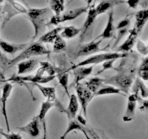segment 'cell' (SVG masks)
Returning <instances> with one entry per match:
<instances>
[{"label":"cell","mask_w":148,"mask_h":139,"mask_svg":"<svg viewBox=\"0 0 148 139\" xmlns=\"http://www.w3.org/2000/svg\"><path fill=\"white\" fill-rule=\"evenodd\" d=\"M35 29L33 40L46 28V26L51 18V10L49 8H30L25 13Z\"/></svg>","instance_id":"cell-1"},{"label":"cell","mask_w":148,"mask_h":139,"mask_svg":"<svg viewBox=\"0 0 148 139\" xmlns=\"http://www.w3.org/2000/svg\"><path fill=\"white\" fill-rule=\"evenodd\" d=\"M49 52H50L42 43L38 41L35 42V43H32L31 45L26 47L18 56H17L14 59L10 61L9 65H10V66L15 65L22 61L31 59V57H33V56L49 54Z\"/></svg>","instance_id":"cell-2"},{"label":"cell","mask_w":148,"mask_h":139,"mask_svg":"<svg viewBox=\"0 0 148 139\" xmlns=\"http://www.w3.org/2000/svg\"><path fill=\"white\" fill-rule=\"evenodd\" d=\"M101 41L102 40H100L98 41H92L90 43H85V44L78 45V46L71 49L68 52V54H69V57L72 59H76L81 56L92 55L93 54L102 51L100 48V44H101Z\"/></svg>","instance_id":"cell-3"},{"label":"cell","mask_w":148,"mask_h":139,"mask_svg":"<svg viewBox=\"0 0 148 139\" xmlns=\"http://www.w3.org/2000/svg\"><path fill=\"white\" fill-rule=\"evenodd\" d=\"M127 56V53H120V52H113V53H101L98 54L92 55L89 56L86 59L74 65L72 69L77 67L88 66V65H95L104 62L105 61L110 60V59H117L119 58H123Z\"/></svg>","instance_id":"cell-4"},{"label":"cell","mask_w":148,"mask_h":139,"mask_svg":"<svg viewBox=\"0 0 148 139\" xmlns=\"http://www.w3.org/2000/svg\"><path fill=\"white\" fill-rule=\"evenodd\" d=\"M88 9V7H79V8H75L74 10H69V11L63 13V14H61L60 15H53L49 20V23L51 25H58L61 23L71 21V20L77 18L78 17L82 15L84 13L87 12Z\"/></svg>","instance_id":"cell-5"},{"label":"cell","mask_w":148,"mask_h":139,"mask_svg":"<svg viewBox=\"0 0 148 139\" xmlns=\"http://www.w3.org/2000/svg\"><path fill=\"white\" fill-rule=\"evenodd\" d=\"M132 76L125 73H119L113 77L104 79V83L111 84L119 87L121 91L128 93L130 86L132 83Z\"/></svg>","instance_id":"cell-6"},{"label":"cell","mask_w":148,"mask_h":139,"mask_svg":"<svg viewBox=\"0 0 148 139\" xmlns=\"http://www.w3.org/2000/svg\"><path fill=\"white\" fill-rule=\"evenodd\" d=\"M75 86L78 102H79V104H80L84 115H85V117H86L87 109H88V104L93 97V94L88 88H87L84 84L80 83L76 84Z\"/></svg>","instance_id":"cell-7"},{"label":"cell","mask_w":148,"mask_h":139,"mask_svg":"<svg viewBox=\"0 0 148 139\" xmlns=\"http://www.w3.org/2000/svg\"><path fill=\"white\" fill-rule=\"evenodd\" d=\"M12 91V85L9 83H7L4 85L2 89V92H1V98L0 101L1 102V110H2V114L5 120L6 125H7V133H10V125H9L8 121V117H7V102L8 101V98L10 97V94H11Z\"/></svg>","instance_id":"cell-8"},{"label":"cell","mask_w":148,"mask_h":139,"mask_svg":"<svg viewBox=\"0 0 148 139\" xmlns=\"http://www.w3.org/2000/svg\"><path fill=\"white\" fill-rule=\"evenodd\" d=\"M56 78V76H49V77H42L39 76L38 75H28V76H16L13 77L11 79L12 81H13L14 82H31L33 83H38V84H45L47 83L50 82V81H53L54 78Z\"/></svg>","instance_id":"cell-9"},{"label":"cell","mask_w":148,"mask_h":139,"mask_svg":"<svg viewBox=\"0 0 148 139\" xmlns=\"http://www.w3.org/2000/svg\"><path fill=\"white\" fill-rule=\"evenodd\" d=\"M40 124L38 117V116H36L35 117H33V120L30 122L23 127H18V129L21 132L27 133L31 137L36 138L40 135Z\"/></svg>","instance_id":"cell-10"},{"label":"cell","mask_w":148,"mask_h":139,"mask_svg":"<svg viewBox=\"0 0 148 139\" xmlns=\"http://www.w3.org/2000/svg\"><path fill=\"white\" fill-rule=\"evenodd\" d=\"M38 65V60L36 59H29L22 61L17 64V74L23 75L30 73L37 69Z\"/></svg>","instance_id":"cell-11"},{"label":"cell","mask_w":148,"mask_h":139,"mask_svg":"<svg viewBox=\"0 0 148 139\" xmlns=\"http://www.w3.org/2000/svg\"><path fill=\"white\" fill-rule=\"evenodd\" d=\"M137 101H138V96L136 94H131L128 97L127 109H126L125 114L123 117V120L124 122H130L134 119Z\"/></svg>","instance_id":"cell-12"},{"label":"cell","mask_w":148,"mask_h":139,"mask_svg":"<svg viewBox=\"0 0 148 139\" xmlns=\"http://www.w3.org/2000/svg\"><path fill=\"white\" fill-rule=\"evenodd\" d=\"M138 34L139 33H137V30L134 28L132 29L125 41L117 49V52H119L120 53L127 54V52H130L132 49L133 46H134V44H135Z\"/></svg>","instance_id":"cell-13"},{"label":"cell","mask_w":148,"mask_h":139,"mask_svg":"<svg viewBox=\"0 0 148 139\" xmlns=\"http://www.w3.org/2000/svg\"><path fill=\"white\" fill-rule=\"evenodd\" d=\"M94 65H90V66H82L77 67L73 68V72L75 78H74V82L72 83V85H75L76 84L79 83L82 80L90 75L93 70Z\"/></svg>","instance_id":"cell-14"},{"label":"cell","mask_w":148,"mask_h":139,"mask_svg":"<svg viewBox=\"0 0 148 139\" xmlns=\"http://www.w3.org/2000/svg\"><path fill=\"white\" fill-rule=\"evenodd\" d=\"M88 15H87L86 20H85V23H84L83 25L81 28V32H80V41H82L83 39L85 38V34L88 31L90 28L91 27L93 23L95 22V19H96L97 14L96 11H95V7H91L89 10H88Z\"/></svg>","instance_id":"cell-15"},{"label":"cell","mask_w":148,"mask_h":139,"mask_svg":"<svg viewBox=\"0 0 148 139\" xmlns=\"http://www.w3.org/2000/svg\"><path fill=\"white\" fill-rule=\"evenodd\" d=\"M40 67L38 69L36 75L42 77L49 76H56V74L61 72V70L51 64L48 62H39Z\"/></svg>","instance_id":"cell-16"},{"label":"cell","mask_w":148,"mask_h":139,"mask_svg":"<svg viewBox=\"0 0 148 139\" xmlns=\"http://www.w3.org/2000/svg\"><path fill=\"white\" fill-rule=\"evenodd\" d=\"M53 107V104L52 102H49L48 101H43L40 107V111L38 114L39 122H40V125L43 127V130H44V139H46V117L47 113L49 112V110Z\"/></svg>","instance_id":"cell-17"},{"label":"cell","mask_w":148,"mask_h":139,"mask_svg":"<svg viewBox=\"0 0 148 139\" xmlns=\"http://www.w3.org/2000/svg\"><path fill=\"white\" fill-rule=\"evenodd\" d=\"M27 43H22V44H15L11 43L5 41H0V48L4 52L10 54H14L16 52L23 51L27 47Z\"/></svg>","instance_id":"cell-18"},{"label":"cell","mask_w":148,"mask_h":139,"mask_svg":"<svg viewBox=\"0 0 148 139\" xmlns=\"http://www.w3.org/2000/svg\"><path fill=\"white\" fill-rule=\"evenodd\" d=\"M114 11L111 10L108 14V21L107 24L104 28L103 33L101 34V37L103 39H111L115 36L116 28L114 27Z\"/></svg>","instance_id":"cell-19"},{"label":"cell","mask_w":148,"mask_h":139,"mask_svg":"<svg viewBox=\"0 0 148 139\" xmlns=\"http://www.w3.org/2000/svg\"><path fill=\"white\" fill-rule=\"evenodd\" d=\"M69 98V105L65 111H66L67 117L69 120L72 119H75L76 117L77 113L78 111V108H79V102H78L77 98L75 94H71Z\"/></svg>","instance_id":"cell-20"},{"label":"cell","mask_w":148,"mask_h":139,"mask_svg":"<svg viewBox=\"0 0 148 139\" xmlns=\"http://www.w3.org/2000/svg\"><path fill=\"white\" fill-rule=\"evenodd\" d=\"M62 28L60 27V26L55 28L53 30H50L48 33L42 35L39 38V40L38 41V42L42 43V44L43 43H53L55 39H56V37L59 35V33L62 31Z\"/></svg>","instance_id":"cell-21"},{"label":"cell","mask_w":148,"mask_h":139,"mask_svg":"<svg viewBox=\"0 0 148 139\" xmlns=\"http://www.w3.org/2000/svg\"><path fill=\"white\" fill-rule=\"evenodd\" d=\"M136 23L134 28L137 30V33H140L143 30V28L145 25L148 19L147 10H140L135 15Z\"/></svg>","instance_id":"cell-22"},{"label":"cell","mask_w":148,"mask_h":139,"mask_svg":"<svg viewBox=\"0 0 148 139\" xmlns=\"http://www.w3.org/2000/svg\"><path fill=\"white\" fill-rule=\"evenodd\" d=\"M35 85L37 86V88L40 90L41 94L43 96L46 98V101L49 102H52L56 98V89L53 87L43 86L41 84L35 83Z\"/></svg>","instance_id":"cell-23"},{"label":"cell","mask_w":148,"mask_h":139,"mask_svg":"<svg viewBox=\"0 0 148 139\" xmlns=\"http://www.w3.org/2000/svg\"><path fill=\"white\" fill-rule=\"evenodd\" d=\"M104 84V79L98 77H95L85 83V86L90 90L92 94H95L98 90H99Z\"/></svg>","instance_id":"cell-24"},{"label":"cell","mask_w":148,"mask_h":139,"mask_svg":"<svg viewBox=\"0 0 148 139\" xmlns=\"http://www.w3.org/2000/svg\"><path fill=\"white\" fill-rule=\"evenodd\" d=\"M80 130V131H84V130H86V128L85 127V126L82 125L76 119H72V120H69V124H68L67 128L65 130L64 133L61 136V139H64L66 138V136L69 134V133H71L72 131L74 130Z\"/></svg>","instance_id":"cell-25"},{"label":"cell","mask_w":148,"mask_h":139,"mask_svg":"<svg viewBox=\"0 0 148 139\" xmlns=\"http://www.w3.org/2000/svg\"><path fill=\"white\" fill-rule=\"evenodd\" d=\"M81 28H77L75 26H67V27L62 28L61 34L59 36L62 38L70 39L76 37L79 33H80Z\"/></svg>","instance_id":"cell-26"},{"label":"cell","mask_w":148,"mask_h":139,"mask_svg":"<svg viewBox=\"0 0 148 139\" xmlns=\"http://www.w3.org/2000/svg\"><path fill=\"white\" fill-rule=\"evenodd\" d=\"M121 91L119 88H116L113 85H103L93 94V97L98 96L110 95V94H121Z\"/></svg>","instance_id":"cell-27"},{"label":"cell","mask_w":148,"mask_h":139,"mask_svg":"<svg viewBox=\"0 0 148 139\" xmlns=\"http://www.w3.org/2000/svg\"><path fill=\"white\" fill-rule=\"evenodd\" d=\"M115 2L116 0H103L101 2H100L98 4V6L95 7L97 14L99 15V14L106 12L114 5Z\"/></svg>","instance_id":"cell-28"},{"label":"cell","mask_w":148,"mask_h":139,"mask_svg":"<svg viewBox=\"0 0 148 139\" xmlns=\"http://www.w3.org/2000/svg\"><path fill=\"white\" fill-rule=\"evenodd\" d=\"M49 6L55 15H60L64 10V0H49Z\"/></svg>","instance_id":"cell-29"},{"label":"cell","mask_w":148,"mask_h":139,"mask_svg":"<svg viewBox=\"0 0 148 139\" xmlns=\"http://www.w3.org/2000/svg\"><path fill=\"white\" fill-rule=\"evenodd\" d=\"M56 77L58 79V81H59V84L63 87L65 92L66 93L68 96L69 97L70 95H69V90H68V82H69V74H68V72H60L56 74Z\"/></svg>","instance_id":"cell-30"},{"label":"cell","mask_w":148,"mask_h":139,"mask_svg":"<svg viewBox=\"0 0 148 139\" xmlns=\"http://www.w3.org/2000/svg\"><path fill=\"white\" fill-rule=\"evenodd\" d=\"M138 75L143 81L148 80V57L144 58L138 70Z\"/></svg>","instance_id":"cell-31"},{"label":"cell","mask_w":148,"mask_h":139,"mask_svg":"<svg viewBox=\"0 0 148 139\" xmlns=\"http://www.w3.org/2000/svg\"><path fill=\"white\" fill-rule=\"evenodd\" d=\"M66 41L64 40L63 38H62L59 35L53 43V52L59 53V52H62V51H64L65 49H66Z\"/></svg>","instance_id":"cell-32"},{"label":"cell","mask_w":148,"mask_h":139,"mask_svg":"<svg viewBox=\"0 0 148 139\" xmlns=\"http://www.w3.org/2000/svg\"><path fill=\"white\" fill-rule=\"evenodd\" d=\"M135 87H137V91L140 90V92H141L142 96H143L144 98H147V88L145 87V85L143 84V83L140 81L139 78L137 79V82H136V85Z\"/></svg>","instance_id":"cell-33"},{"label":"cell","mask_w":148,"mask_h":139,"mask_svg":"<svg viewBox=\"0 0 148 139\" xmlns=\"http://www.w3.org/2000/svg\"><path fill=\"white\" fill-rule=\"evenodd\" d=\"M116 60V59H110V60L105 61V62H103V65H102V68H103L102 70H101L100 72H103V71L106 70L114 69V66H113V64H114V62H115Z\"/></svg>","instance_id":"cell-34"},{"label":"cell","mask_w":148,"mask_h":139,"mask_svg":"<svg viewBox=\"0 0 148 139\" xmlns=\"http://www.w3.org/2000/svg\"><path fill=\"white\" fill-rule=\"evenodd\" d=\"M137 49H138V51L140 52V53L143 54L147 55V46H146L145 45V43H143V42H142L140 40H139L138 41H137Z\"/></svg>","instance_id":"cell-35"},{"label":"cell","mask_w":148,"mask_h":139,"mask_svg":"<svg viewBox=\"0 0 148 139\" xmlns=\"http://www.w3.org/2000/svg\"><path fill=\"white\" fill-rule=\"evenodd\" d=\"M130 24V18H125L124 20H121V21L119 23L118 25H117L116 29L118 30H121V29H124L127 28L129 25Z\"/></svg>","instance_id":"cell-36"},{"label":"cell","mask_w":148,"mask_h":139,"mask_svg":"<svg viewBox=\"0 0 148 139\" xmlns=\"http://www.w3.org/2000/svg\"><path fill=\"white\" fill-rule=\"evenodd\" d=\"M2 136H4L5 139H23L22 136L20 134H18V133H5L3 132Z\"/></svg>","instance_id":"cell-37"},{"label":"cell","mask_w":148,"mask_h":139,"mask_svg":"<svg viewBox=\"0 0 148 139\" xmlns=\"http://www.w3.org/2000/svg\"><path fill=\"white\" fill-rule=\"evenodd\" d=\"M119 30V33H118V36H117L116 41L115 45H116L117 43L120 41V40H121V39L124 37V35H125L126 33H127V31H128V29L124 28V29H121V30Z\"/></svg>","instance_id":"cell-38"},{"label":"cell","mask_w":148,"mask_h":139,"mask_svg":"<svg viewBox=\"0 0 148 139\" xmlns=\"http://www.w3.org/2000/svg\"><path fill=\"white\" fill-rule=\"evenodd\" d=\"M139 1H140V0H127V3L130 8L136 9L138 5Z\"/></svg>","instance_id":"cell-39"},{"label":"cell","mask_w":148,"mask_h":139,"mask_svg":"<svg viewBox=\"0 0 148 139\" xmlns=\"http://www.w3.org/2000/svg\"><path fill=\"white\" fill-rule=\"evenodd\" d=\"M76 120H77V121L79 122L80 123V124L82 125L85 126H85H86V125H87L86 120H85V117H82V116L81 115V114H79V115L77 116V117Z\"/></svg>","instance_id":"cell-40"},{"label":"cell","mask_w":148,"mask_h":139,"mask_svg":"<svg viewBox=\"0 0 148 139\" xmlns=\"http://www.w3.org/2000/svg\"><path fill=\"white\" fill-rule=\"evenodd\" d=\"M86 131L89 132L90 135V136H92L94 139H101L99 137H98V135L96 134V133H95V132H94L92 130H86Z\"/></svg>","instance_id":"cell-41"},{"label":"cell","mask_w":148,"mask_h":139,"mask_svg":"<svg viewBox=\"0 0 148 139\" xmlns=\"http://www.w3.org/2000/svg\"><path fill=\"white\" fill-rule=\"evenodd\" d=\"M82 133H84V135H85V137H86V139H90V136L88 135V133H87V132H86V130H84V131H82Z\"/></svg>","instance_id":"cell-42"},{"label":"cell","mask_w":148,"mask_h":139,"mask_svg":"<svg viewBox=\"0 0 148 139\" xmlns=\"http://www.w3.org/2000/svg\"><path fill=\"white\" fill-rule=\"evenodd\" d=\"M3 132H4L3 129L0 127V139H1V136H2V133H3Z\"/></svg>","instance_id":"cell-43"},{"label":"cell","mask_w":148,"mask_h":139,"mask_svg":"<svg viewBox=\"0 0 148 139\" xmlns=\"http://www.w3.org/2000/svg\"><path fill=\"white\" fill-rule=\"evenodd\" d=\"M92 1H93V0H88V7H90V5L91 3L92 2Z\"/></svg>","instance_id":"cell-44"},{"label":"cell","mask_w":148,"mask_h":139,"mask_svg":"<svg viewBox=\"0 0 148 139\" xmlns=\"http://www.w3.org/2000/svg\"><path fill=\"white\" fill-rule=\"evenodd\" d=\"M4 1V0H0V4H1V2H3Z\"/></svg>","instance_id":"cell-45"},{"label":"cell","mask_w":148,"mask_h":139,"mask_svg":"<svg viewBox=\"0 0 148 139\" xmlns=\"http://www.w3.org/2000/svg\"><path fill=\"white\" fill-rule=\"evenodd\" d=\"M1 91H0V98H1Z\"/></svg>","instance_id":"cell-46"},{"label":"cell","mask_w":148,"mask_h":139,"mask_svg":"<svg viewBox=\"0 0 148 139\" xmlns=\"http://www.w3.org/2000/svg\"><path fill=\"white\" fill-rule=\"evenodd\" d=\"M1 7H0V12H1Z\"/></svg>","instance_id":"cell-47"}]
</instances>
